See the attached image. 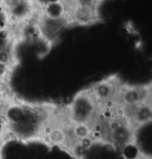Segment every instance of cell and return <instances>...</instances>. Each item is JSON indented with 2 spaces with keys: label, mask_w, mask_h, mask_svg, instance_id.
<instances>
[{
  "label": "cell",
  "mask_w": 152,
  "mask_h": 159,
  "mask_svg": "<svg viewBox=\"0 0 152 159\" xmlns=\"http://www.w3.org/2000/svg\"><path fill=\"white\" fill-rule=\"evenodd\" d=\"M73 135L77 139H86L91 133V129L89 124H75L72 129Z\"/></svg>",
  "instance_id": "8"
},
{
  "label": "cell",
  "mask_w": 152,
  "mask_h": 159,
  "mask_svg": "<svg viewBox=\"0 0 152 159\" xmlns=\"http://www.w3.org/2000/svg\"><path fill=\"white\" fill-rule=\"evenodd\" d=\"M119 87L120 86L117 79L109 77L96 83L89 90L96 103H105L117 97Z\"/></svg>",
  "instance_id": "5"
},
{
  "label": "cell",
  "mask_w": 152,
  "mask_h": 159,
  "mask_svg": "<svg viewBox=\"0 0 152 159\" xmlns=\"http://www.w3.org/2000/svg\"><path fill=\"white\" fill-rule=\"evenodd\" d=\"M42 14L45 17L52 20L68 19L65 5L62 0L45 2L42 7Z\"/></svg>",
  "instance_id": "7"
},
{
  "label": "cell",
  "mask_w": 152,
  "mask_h": 159,
  "mask_svg": "<svg viewBox=\"0 0 152 159\" xmlns=\"http://www.w3.org/2000/svg\"><path fill=\"white\" fill-rule=\"evenodd\" d=\"M0 63L11 67L14 63V56L11 48L0 51Z\"/></svg>",
  "instance_id": "9"
},
{
  "label": "cell",
  "mask_w": 152,
  "mask_h": 159,
  "mask_svg": "<svg viewBox=\"0 0 152 159\" xmlns=\"http://www.w3.org/2000/svg\"><path fill=\"white\" fill-rule=\"evenodd\" d=\"M69 25L68 19L52 20L45 17L42 13L38 21L39 34L49 44H53L57 40L63 30Z\"/></svg>",
  "instance_id": "3"
},
{
  "label": "cell",
  "mask_w": 152,
  "mask_h": 159,
  "mask_svg": "<svg viewBox=\"0 0 152 159\" xmlns=\"http://www.w3.org/2000/svg\"><path fill=\"white\" fill-rule=\"evenodd\" d=\"M117 98L125 109L151 102V86H121L119 89Z\"/></svg>",
  "instance_id": "2"
},
{
  "label": "cell",
  "mask_w": 152,
  "mask_h": 159,
  "mask_svg": "<svg viewBox=\"0 0 152 159\" xmlns=\"http://www.w3.org/2000/svg\"><path fill=\"white\" fill-rule=\"evenodd\" d=\"M98 110V103L90 90L82 91L74 98L68 107V117L73 125L89 124L94 121Z\"/></svg>",
  "instance_id": "1"
},
{
  "label": "cell",
  "mask_w": 152,
  "mask_h": 159,
  "mask_svg": "<svg viewBox=\"0 0 152 159\" xmlns=\"http://www.w3.org/2000/svg\"><path fill=\"white\" fill-rule=\"evenodd\" d=\"M67 18L70 25L91 26L101 20L99 9L77 5L68 12Z\"/></svg>",
  "instance_id": "4"
},
{
  "label": "cell",
  "mask_w": 152,
  "mask_h": 159,
  "mask_svg": "<svg viewBox=\"0 0 152 159\" xmlns=\"http://www.w3.org/2000/svg\"><path fill=\"white\" fill-rule=\"evenodd\" d=\"M125 109H128L127 120L131 124L140 127L151 122L152 116L151 102L139 104L134 107Z\"/></svg>",
  "instance_id": "6"
}]
</instances>
